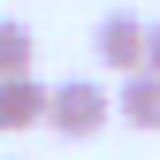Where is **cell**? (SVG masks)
I'll return each mask as SVG.
<instances>
[{
    "label": "cell",
    "mask_w": 160,
    "mask_h": 160,
    "mask_svg": "<svg viewBox=\"0 0 160 160\" xmlns=\"http://www.w3.org/2000/svg\"><path fill=\"white\" fill-rule=\"evenodd\" d=\"M107 122H114V92L107 84H92V76H61L53 84V114H46L53 137H99Z\"/></svg>",
    "instance_id": "6da1fadb"
},
{
    "label": "cell",
    "mask_w": 160,
    "mask_h": 160,
    "mask_svg": "<svg viewBox=\"0 0 160 160\" xmlns=\"http://www.w3.org/2000/svg\"><path fill=\"white\" fill-rule=\"evenodd\" d=\"M99 69H114V76H137L145 69V46H152V23L145 15H130V8H114V15H99Z\"/></svg>",
    "instance_id": "7a4b0ae2"
},
{
    "label": "cell",
    "mask_w": 160,
    "mask_h": 160,
    "mask_svg": "<svg viewBox=\"0 0 160 160\" xmlns=\"http://www.w3.org/2000/svg\"><path fill=\"white\" fill-rule=\"evenodd\" d=\"M53 114V84L38 76H0V137H23Z\"/></svg>",
    "instance_id": "3957f363"
},
{
    "label": "cell",
    "mask_w": 160,
    "mask_h": 160,
    "mask_svg": "<svg viewBox=\"0 0 160 160\" xmlns=\"http://www.w3.org/2000/svg\"><path fill=\"white\" fill-rule=\"evenodd\" d=\"M114 114H122L130 130H160V76H152V69L122 76V92H114Z\"/></svg>",
    "instance_id": "277c9868"
},
{
    "label": "cell",
    "mask_w": 160,
    "mask_h": 160,
    "mask_svg": "<svg viewBox=\"0 0 160 160\" xmlns=\"http://www.w3.org/2000/svg\"><path fill=\"white\" fill-rule=\"evenodd\" d=\"M31 61H38V38H31V23L0 15V76H31Z\"/></svg>",
    "instance_id": "5b68a950"
},
{
    "label": "cell",
    "mask_w": 160,
    "mask_h": 160,
    "mask_svg": "<svg viewBox=\"0 0 160 160\" xmlns=\"http://www.w3.org/2000/svg\"><path fill=\"white\" fill-rule=\"evenodd\" d=\"M145 69L160 76V23H152V46H145Z\"/></svg>",
    "instance_id": "8992f818"
},
{
    "label": "cell",
    "mask_w": 160,
    "mask_h": 160,
    "mask_svg": "<svg viewBox=\"0 0 160 160\" xmlns=\"http://www.w3.org/2000/svg\"><path fill=\"white\" fill-rule=\"evenodd\" d=\"M8 160H15V152H8Z\"/></svg>",
    "instance_id": "52a82bcc"
}]
</instances>
